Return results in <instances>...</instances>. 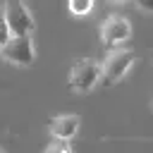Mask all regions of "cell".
Returning a JSON list of instances; mask_svg holds the SVG:
<instances>
[{"label":"cell","instance_id":"cell-1","mask_svg":"<svg viewBox=\"0 0 153 153\" xmlns=\"http://www.w3.org/2000/svg\"><path fill=\"white\" fill-rule=\"evenodd\" d=\"M67 84L74 93H88L91 88H96V84H100V65L88 57L76 60L69 69Z\"/></svg>","mask_w":153,"mask_h":153},{"label":"cell","instance_id":"cell-2","mask_svg":"<svg viewBox=\"0 0 153 153\" xmlns=\"http://www.w3.org/2000/svg\"><path fill=\"white\" fill-rule=\"evenodd\" d=\"M134 57H136L134 50H112L100 65V84L103 86H112V84L122 81L124 74L131 69Z\"/></svg>","mask_w":153,"mask_h":153},{"label":"cell","instance_id":"cell-3","mask_svg":"<svg viewBox=\"0 0 153 153\" xmlns=\"http://www.w3.org/2000/svg\"><path fill=\"white\" fill-rule=\"evenodd\" d=\"M0 55L2 60L19 65V67H31L36 60V50H33V41L31 36H12L5 45H0Z\"/></svg>","mask_w":153,"mask_h":153},{"label":"cell","instance_id":"cell-4","mask_svg":"<svg viewBox=\"0 0 153 153\" xmlns=\"http://www.w3.org/2000/svg\"><path fill=\"white\" fill-rule=\"evenodd\" d=\"M0 12H2L5 22H7L10 36H31L33 17H31L26 5H22V2H5L0 7Z\"/></svg>","mask_w":153,"mask_h":153},{"label":"cell","instance_id":"cell-5","mask_svg":"<svg viewBox=\"0 0 153 153\" xmlns=\"http://www.w3.org/2000/svg\"><path fill=\"white\" fill-rule=\"evenodd\" d=\"M129 36H131V24L124 14H110L100 24V43L105 48H115L124 43Z\"/></svg>","mask_w":153,"mask_h":153},{"label":"cell","instance_id":"cell-6","mask_svg":"<svg viewBox=\"0 0 153 153\" xmlns=\"http://www.w3.org/2000/svg\"><path fill=\"white\" fill-rule=\"evenodd\" d=\"M79 117L76 115H55L50 122H48V129H50V136L55 141H72L76 134H79Z\"/></svg>","mask_w":153,"mask_h":153},{"label":"cell","instance_id":"cell-7","mask_svg":"<svg viewBox=\"0 0 153 153\" xmlns=\"http://www.w3.org/2000/svg\"><path fill=\"white\" fill-rule=\"evenodd\" d=\"M67 7H69V12H72V14H76V17H84V14L93 12V7H96V5H93V2H88V0H72Z\"/></svg>","mask_w":153,"mask_h":153},{"label":"cell","instance_id":"cell-8","mask_svg":"<svg viewBox=\"0 0 153 153\" xmlns=\"http://www.w3.org/2000/svg\"><path fill=\"white\" fill-rule=\"evenodd\" d=\"M43 153H72V146L67 143V141H50L48 146H45V151Z\"/></svg>","mask_w":153,"mask_h":153},{"label":"cell","instance_id":"cell-9","mask_svg":"<svg viewBox=\"0 0 153 153\" xmlns=\"http://www.w3.org/2000/svg\"><path fill=\"white\" fill-rule=\"evenodd\" d=\"M10 38H12V36H10L7 22H5V17H2V12H0V45H5V43H7Z\"/></svg>","mask_w":153,"mask_h":153},{"label":"cell","instance_id":"cell-10","mask_svg":"<svg viewBox=\"0 0 153 153\" xmlns=\"http://www.w3.org/2000/svg\"><path fill=\"white\" fill-rule=\"evenodd\" d=\"M136 7L143 12H153V2H136Z\"/></svg>","mask_w":153,"mask_h":153},{"label":"cell","instance_id":"cell-11","mask_svg":"<svg viewBox=\"0 0 153 153\" xmlns=\"http://www.w3.org/2000/svg\"><path fill=\"white\" fill-rule=\"evenodd\" d=\"M0 65H2V55H0Z\"/></svg>","mask_w":153,"mask_h":153},{"label":"cell","instance_id":"cell-12","mask_svg":"<svg viewBox=\"0 0 153 153\" xmlns=\"http://www.w3.org/2000/svg\"><path fill=\"white\" fill-rule=\"evenodd\" d=\"M0 153H2V148H0Z\"/></svg>","mask_w":153,"mask_h":153}]
</instances>
